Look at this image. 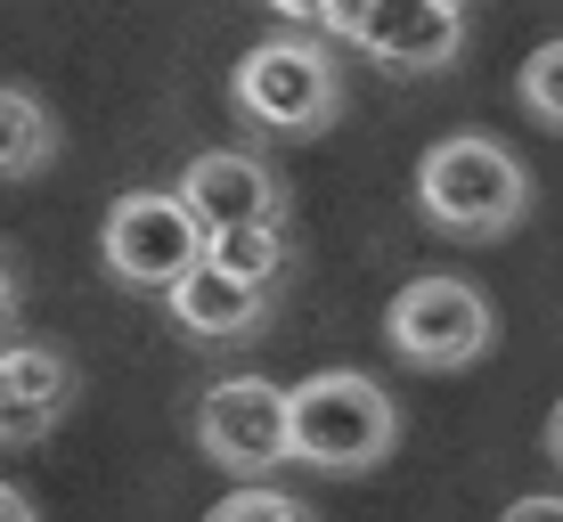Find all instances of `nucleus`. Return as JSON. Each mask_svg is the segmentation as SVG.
Returning <instances> with one entry per match:
<instances>
[{"mask_svg":"<svg viewBox=\"0 0 563 522\" xmlns=\"http://www.w3.org/2000/svg\"><path fill=\"white\" fill-rule=\"evenodd\" d=\"M57 156V123L49 107L33 99V90L0 82V180H25V171H42Z\"/></svg>","mask_w":563,"mask_h":522,"instance_id":"11","label":"nucleus"},{"mask_svg":"<svg viewBox=\"0 0 563 522\" xmlns=\"http://www.w3.org/2000/svg\"><path fill=\"white\" fill-rule=\"evenodd\" d=\"M548 449L563 457V400H555V417H548Z\"/></svg>","mask_w":563,"mask_h":522,"instance_id":"17","label":"nucleus"},{"mask_svg":"<svg viewBox=\"0 0 563 522\" xmlns=\"http://www.w3.org/2000/svg\"><path fill=\"white\" fill-rule=\"evenodd\" d=\"M212 269H229L238 286H254V295H269L278 286V269L295 262V245H286V229H229V237L205 245Z\"/></svg>","mask_w":563,"mask_h":522,"instance_id":"12","label":"nucleus"},{"mask_svg":"<svg viewBox=\"0 0 563 522\" xmlns=\"http://www.w3.org/2000/svg\"><path fill=\"white\" fill-rule=\"evenodd\" d=\"M360 49L393 74H441L465 49V9L457 0H367Z\"/></svg>","mask_w":563,"mask_h":522,"instance_id":"8","label":"nucleus"},{"mask_svg":"<svg viewBox=\"0 0 563 522\" xmlns=\"http://www.w3.org/2000/svg\"><path fill=\"white\" fill-rule=\"evenodd\" d=\"M515 99L531 107L548 131H563V42H548V49H531V57H522V74H515Z\"/></svg>","mask_w":563,"mask_h":522,"instance_id":"13","label":"nucleus"},{"mask_svg":"<svg viewBox=\"0 0 563 522\" xmlns=\"http://www.w3.org/2000/svg\"><path fill=\"white\" fill-rule=\"evenodd\" d=\"M0 522H42V514H33V498L16 490V481H0Z\"/></svg>","mask_w":563,"mask_h":522,"instance_id":"16","label":"nucleus"},{"mask_svg":"<svg viewBox=\"0 0 563 522\" xmlns=\"http://www.w3.org/2000/svg\"><path fill=\"white\" fill-rule=\"evenodd\" d=\"M74 409V367L42 343H9L0 352V441H42Z\"/></svg>","mask_w":563,"mask_h":522,"instance_id":"9","label":"nucleus"},{"mask_svg":"<svg viewBox=\"0 0 563 522\" xmlns=\"http://www.w3.org/2000/svg\"><path fill=\"white\" fill-rule=\"evenodd\" d=\"M269 311V295H254V286H238L229 269H197V278H180L172 286V319L188 326V335H205V343H221V335H254Z\"/></svg>","mask_w":563,"mask_h":522,"instance_id":"10","label":"nucleus"},{"mask_svg":"<svg viewBox=\"0 0 563 522\" xmlns=\"http://www.w3.org/2000/svg\"><path fill=\"white\" fill-rule=\"evenodd\" d=\"M229 90H238V107L254 114L262 131H278V140H310V131H327L343 114V66L335 49L302 42V33H269L238 57V74H229Z\"/></svg>","mask_w":563,"mask_h":522,"instance_id":"3","label":"nucleus"},{"mask_svg":"<svg viewBox=\"0 0 563 522\" xmlns=\"http://www.w3.org/2000/svg\"><path fill=\"white\" fill-rule=\"evenodd\" d=\"M9 302H16V286H9V269H0V319H9Z\"/></svg>","mask_w":563,"mask_h":522,"instance_id":"18","label":"nucleus"},{"mask_svg":"<svg viewBox=\"0 0 563 522\" xmlns=\"http://www.w3.org/2000/svg\"><path fill=\"white\" fill-rule=\"evenodd\" d=\"M384 335H393V352L409 367H474L490 352L498 319L465 278H409L393 295V311H384Z\"/></svg>","mask_w":563,"mask_h":522,"instance_id":"5","label":"nucleus"},{"mask_svg":"<svg viewBox=\"0 0 563 522\" xmlns=\"http://www.w3.org/2000/svg\"><path fill=\"white\" fill-rule=\"evenodd\" d=\"M205 522H319V514H310L302 498H286V490H262V481H245V490H229Z\"/></svg>","mask_w":563,"mask_h":522,"instance_id":"14","label":"nucleus"},{"mask_svg":"<svg viewBox=\"0 0 563 522\" xmlns=\"http://www.w3.org/2000/svg\"><path fill=\"white\" fill-rule=\"evenodd\" d=\"M400 441V417L384 400L376 376L360 367H327V376H302L295 384V457L319 474H367L384 466Z\"/></svg>","mask_w":563,"mask_h":522,"instance_id":"2","label":"nucleus"},{"mask_svg":"<svg viewBox=\"0 0 563 522\" xmlns=\"http://www.w3.org/2000/svg\"><path fill=\"white\" fill-rule=\"evenodd\" d=\"M417 204H424V221H433L441 237H507L522 212H531V171H522L498 140L457 131V140L424 147Z\"/></svg>","mask_w":563,"mask_h":522,"instance_id":"1","label":"nucleus"},{"mask_svg":"<svg viewBox=\"0 0 563 522\" xmlns=\"http://www.w3.org/2000/svg\"><path fill=\"white\" fill-rule=\"evenodd\" d=\"M197 441L212 466L229 474H269L295 457V392H278L269 376H221L197 409Z\"/></svg>","mask_w":563,"mask_h":522,"instance_id":"6","label":"nucleus"},{"mask_svg":"<svg viewBox=\"0 0 563 522\" xmlns=\"http://www.w3.org/2000/svg\"><path fill=\"white\" fill-rule=\"evenodd\" d=\"M498 522H563V498H515Z\"/></svg>","mask_w":563,"mask_h":522,"instance_id":"15","label":"nucleus"},{"mask_svg":"<svg viewBox=\"0 0 563 522\" xmlns=\"http://www.w3.org/2000/svg\"><path fill=\"white\" fill-rule=\"evenodd\" d=\"M107 269L123 286H140V295H164L172 302V286L180 278H197L205 269V221L180 204V188H131V197H114V212H107Z\"/></svg>","mask_w":563,"mask_h":522,"instance_id":"4","label":"nucleus"},{"mask_svg":"<svg viewBox=\"0 0 563 522\" xmlns=\"http://www.w3.org/2000/svg\"><path fill=\"white\" fill-rule=\"evenodd\" d=\"M180 204L205 221V237H229V229H286V188L262 156H238V147H212V156L188 164Z\"/></svg>","mask_w":563,"mask_h":522,"instance_id":"7","label":"nucleus"}]
</instances>
